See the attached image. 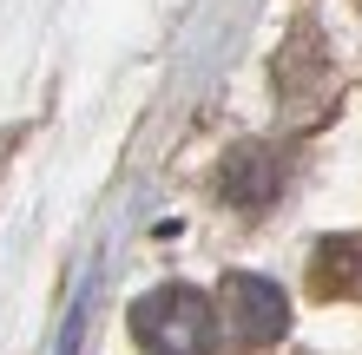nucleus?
Returning a JSON list of instances; mask_svg holds the SVG:
<instances>
[{"label":"nucleus","mask_w":362,"mask_h":355,"mask_svg":"<svg viewBox=\"0 0 362 355\" xmlns=\"http://www.w3.org/2000/svg\"><path fill=\"white\" fill-rule=\"evenodd\" d=\"M132 336L145 355H218V309L185 283H158L132 303Z\"/></svg>","instance_id":"obj_1"},{"label":"nucleus","mask_w":362,"mask_h":355,"mask_svg":"<svg viewBox=\"0 0 362 355\" xmlns=\"http://www.w3.org/2000/svg\"><path fill=\"white\" fill-rule=\"evenodd\" d=\"M276 184H284V164H276L264 145H244V152L224 158V198L244 204V211H264L276 198Z\"/></svg>","instance_id":"obj_3"},{"label":"nucleus","mask_w":362,"mask_h":355,"mask_svg":"<svg viewBox=\"0 0 362 355\" xmlns=\"http://www.w3.org/2000/svg\"><path fill=\"white\" fill-rule=\"evenodd\" d=\"M310 289L316 296H362V237H323L310 257Z\"/></svg>","instance_id":"obj_4"},{"label":"nucleus","mask_w":362,"mask_h":355,"mask_svg":"<svg viewBox=\"0 0 362 355\" xmlns=\"http://www.w3.org/2000/svg\"><path fill=\"white\" fill-rule=\"evenodd\" d=\"M224 316H230V336H238L244 349H270L290 329V296L270 277L230 270V277H224Z\"/></svg>","instance_id":"obj_2"}]
</instances>
